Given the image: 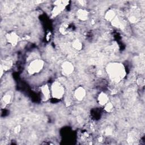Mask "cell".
<instances>
[{"instance_id":"obj_1","label":"cell","mask_w":145,"mask_h":145,"mask_svg":"<svg viewBox=\"0 0 145 145\" xmlns=\"http://www.w3.org/2000/svg\"><path fill=\"white\" fill-rule=\"evenodd\" d=\"M106 71L110 79L115 83L120 82L126 75L123 65L118 62L109 63L106 67Z\"/></svg>"},{"instance_id":"obj_2","label":"cell","mask_w":145,"mask_h":145,"mask_svg":"<svg viewBox=\"0 0 145 145\" xmlns=\"http://www.w3.org/2000/svg\"><path fill=\"white\" fill-rule=\"evenodd\" d=\"M45 65L44 61L41 59H35L30 62L27 67V72L29 75L39 73Z\"/></svg>"},{"instance_id":"obj_3","label":"cell","mask_w":145,"mask_h":145,"mask_svg":"<svg viewBox=\"0 0 145 145\" xmlns=\"http://www.w3.org/2000/svg\"><path fill=\"white\" fill-rule=\"evenodd\" d=\"M51 96L56 99H61L65 94V88L58 81L54 82L50 86Z\"/></svg>"},{"instance_id":"obj_4","label":"cell","mask_w":145,"mask_h":145,"mask_svg":"<svg viewBox=\"0 0 145 145\" xmlns=\"http://www.w3.org/2000/svg\"><path fill=\"white\" fill-rule=\"evenodd\" d=\"M69 1H56L54 2V7L52 11V15L53 16H56L61 13L65 7L67 5Z\"/></svg>"},{"instance_id":"obj_5","label":"cell","mask_w":145,"mask_h":145,"mask_svg":"<svg viewBox=\"0 0 145 145\" xmlns=\"http://www.w3.org/2000/svg\"><path fill=\"white\" fill-rule=\"evenodd\" d=\"M5 37L7 42L12 46H15L20 40L19 36L14 31L7 33Z\"/></svg>"},{"instance_id":"obj_6","label":"cell","mask_w":145,"mask_h":145,"mask_svg":"<svg viewBox=\"0 0 145 145\" xmlns=\"http://www.w3.org/2000/svg\"><path fill=\"white\" fill-rule=\"evenodd\" d=\"M61 70L64 76H69L74 72V66L71 62L65 61L61 65Z\"/></svg>"},{"instance_id":"obj_7","label":"cell","mask_w":145,"mask_h":145,"mask_svg":"<svg viewBox=\"0 0 145 145\" xmlns=\"http://www.w3.org/2000/svg\"><path fill=\"white\" fill-rule=\"evenodd\" d=\"M40 93L41 95V99L44 101L48 100L51 95L50 87L48 84H44L40 87Z\"/></svg>"},{"instance_id":"obj_8","label":"cell","mask_w":145,"mask_h":145,"mask_svg":"<svg viewBox=\"0 0 145 145\" xmlns=\"http://www.w3.org/2000/svg\"><path fill=\"white\" fill-rule=\"evenodd\" d=\"M74 95L77 100L82 101L86 96V91L83 87L79 86L74 91Z\"/></svg>"},{"instance_id":"obj_9","label":"cell","mask_w":145,"mask_h":145,"mask_svg":"<svg viewBox=\"0 0 145 145\" xmlns=\"http://www.w3.org/2000/svg\"><path fill=\"white\" fill-rule=\"evenodd\" d=\"M89 12L84 8H80L76 11V16L81 21H86L89 18Z\"/></svg>"},{"instance_id":"obj_10","label":"cell","mask_w":145,"mask_h":145,"mask_svg":"<svg viewBox=\"0 0 145 145\" xmlns=\"http://www.w3.org/2000/svg\"><path fill=\"white\" fill-rule=\"evenodd\" d=\"M97 101L100 105L104 106L109 101V97L108 95L104 92H101L98 95Z\"/></svg>"},{"instance_id":"obj_11","label":"cell","mask_w":145,"mask_h":145,"mask_svg":"<svg viewBox=\"0 0 145 145\" xmlns=\"http://www.w3.org/2000/svg\"><path fill=\"white\" fill-rule=\"evenodd\" d=\"M116 16V12L114 10L110 9L107 11L105 15V19L109 22H112L113 19Z\"/></svg>"},{"instance_id":"obj_12","label":"cell","mask_w":145,"mask_h":145,"mask_svg":"<svg viewBox=\"0 0 145 145\" xmlns=\"http://www.w3.org/2000/svg\"><path fill=\"white\" fill-rule=\"evenodd\" d=\"M111 23L112 25L116 28H121L122 29L123 27V24L122 22V21L120 19V18L118 16H116L113 20L111 22Z\"/></svg>"},{"instance_id":"obj_13","label":"cell","mask_w":145,"mask_h":145,"mask_svg":"<svg viewBox=\"0 0 145 145\" xmlns=\"http://www.w3.org/2000/svg\"><path fill=\"white\" fill-rule=\"evenodd\" d=\"M59 31L61 34L64 35L69 34L70 32V28H69V24L66 23H62L59 27Z\"/></svg>"},{"instance_id":"obj_14","label":"cell","mask_w":145,"mask_h":145,"mask_svg":"<svg viewBox=\"0 0 145 145\" xmlns=\"http://www.w3.org/2000/svg\"><path fill=\"white\" fill-rule=\"evenodd\" d=\"M71 45H72V48L74 49L77 50H80L83 48V44H82V42L80 40H77V39L74 40L72 42Z\"/></svg>"},{"instance_id":"obj_15","label":"cell","mask_w":145,"mask_h":145,"mask_svg":"<svg viewBox=\"0 0 145 145\" xmlns=\"http://www.w3.org/2000/svg\"><path fill=\"white\" fill-rule=\"evenodd\" d=\"M104 110L108 113H110L111 112L113 111V110L114 109V105L113 104L111 103L108 101L104 106Z\"/></svg>"},{"instance_id":"obj_16","label":"cell","mask_w":145,"mask_h":145,"mask_svg":"<svg viewBox=\"0 0 145 145\" xmlns=\"http://www.w3.org/2000/svg\"><path fill=\"white\" fill-rule=\"evenodd\" d=\"M11 96L10 94L8 93H7V94H5L3 97H2V101H3V103L5 104V105H7L8 104L10 101H11Z\"/></svg>"},{"instance_id":"obj_17","label":"cell","mask_w":145,"mask_h":145,"mask_svg":"<svg viewBox=\"0 0 145 145\" xmlns=\"http://www.w3.org/2000/svg\"><path fill=\"white\" fill-rule=\"evenodd\" d=\"M20 129H21V128H20V126H15V128H14V133H19L20 131Z\"/></svg>"}]
</instances>
